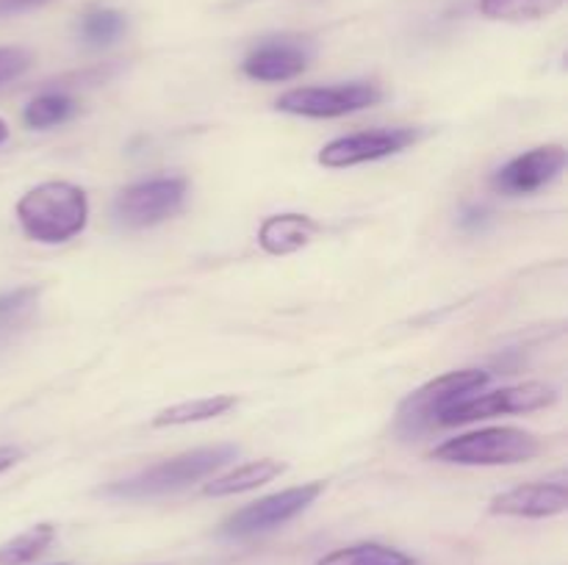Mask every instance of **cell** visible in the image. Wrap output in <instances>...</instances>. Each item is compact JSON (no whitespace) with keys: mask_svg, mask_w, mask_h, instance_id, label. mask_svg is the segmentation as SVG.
Masks as SVG:
<instances>
[{"mask_svg":"<svg viewBox=\"0 0 568 565\" xmlns=\"http://www.w3.org/2000/svg\"><path fill=\"white\" fill-rule=\"evenodd\" d=\"M419 138L414 127H388V131H364L353 136H342L327 142L320 150V164L331 170H344V166H358L366 161H381L394 153H403L405 147Z\"/></svg>","mask_w":568,"mask_h":565,"instance_id":"obj_9","label":"cell"},{"mask_svg":"<svg viewBox=\"0 0 568 565\" xmlns=\"http://www.w3.org/2000/svg\"><path fill=\"white\" fill-rule=\"evenodd\" d=\"M311 48L300 39H266L258 48H253L244 59L242 70L244 75L253 81L275 83V81H292V78L303 75L308 70Z\"/></svg>","mask_w":568,"mask_h":565,"instance_id":"obj_11","label":"cell"},{"mask_svg":"<svg viewBox=\"0 0 568 565\" xmlns=\"http://www.w3.org/2000/svg\"><path fill=\"white\" fill-rule=\"evenodd\" d=\"M75 111H78V103L72 97H67L64 92H44L26 105V114H22V120H26L28 127L48 131V127L72 120V116H75Z\"/></svg>","mask_w":568,"mask_h":565,"instance_id":"obj_19","label":"cell"},{"mask_svg":"<svg viewBox=\"0 0 568 565\" xmlns=\"http://www.w3.org/2000/svg\"><path fill=\"white\" fill-rule=\"evenodd\" d=\"M316 565H416L414 557L383 543H358V546L338 548L325 554Z\"/></svg>","mask_w":568,"mask_h":565,"instance_id":"obj_17","label":"cell"},{"mask_svg":"<svg viewBox=\"0 0 568 565\" xmlns=\"http://www.w3.org/2000/svg\"><path fill=\"white\" fill-rule=\"evenodd\" d=\"M55 537L53 524H37L31 530L20 532L11 541L0 543V565H26L31 559L42 557Z\"/></svg>","mask_w":568,"mask_h":565,"instance_id":"obj_18","label":"cell"},{"mask_svg":"<svg viewBox=\"0 0 568 565\" xmlns=\"http://www.w3.org/2000/svg\"><path fill=\"white\" fill-rule=\"evenodd\" d=\"M320 230V222L305 214H275L261 222L258 244L270 255H292L308 247Z\"/></svg>","mask_w":568,"mask_h":565,"instance_id":"obj_13","label":"cell"},{"mask_svg":"<svg viewBox=\"0 0 568 565\" xmlns=\"http://www.w3.org/2000/svg\"><path fill=\"white\" fill-rule=\"evenodd\" d=\"M44 3H50V0H0V20L11 14H22V11L39 9Z\"/></svg>","mask_w":568,"mask_h":565,"instance_id":"obj_23","label":"cell"},{"mask_svg":"<svg viewBox=\"0 0 568 565\" xmlns=\"http://www.w3.org/2000/svg\"><path fill=\"white\" fill-rule=\"evenodd\" d=\"M17 219L28 238L39 244H64L89 222V199L83 188L67 181H48L26 192L17 203Z\"/></svg>","mask_w":568,"mask_h":565,"instance_id":"obj_1","label":"cell"},{"mask_svg":"<svg viewBox=\"0 0 568 565\" xmlns=\"http://www.w3.org/2000/svg\"><path fill=\"white\" fill-rule=\"evenodd\" d=\"M122 31H125V17L114 9H92L81 20V37L92 48L114 44L122 37Z\"/></svg>","mask_w":568,"mask_h":565,"instance_id":"obj_20","label":"cell"},{"mask_svg":"<svg viewBox=\"0 0 568 565\" xmlns=\"http://www.w3.org/2000/svg\"><path fill=\"white\" fill-rule=\"evenodd\" d=\"M488 219H491V214H488L486 208H469L460 216V225H464L466 230H480V227L488 225Z\"/></svg>","mask_w":568,"mask_h":565,"instance_id":"obj_24","label":"cell"},{"mask_svg":"<svg viewBox=\"0 0 568 565\" xmlns=\"http://www.w3.org/2000/svg\"><path fill=\"white\" fill-rule=\"evenodd\" d=\"M568 485L566 480L530 482V485L510 487L491 499L494 515H514V518H552L566 513Z\"/></svg>","mask_w":568,"mask_h":565,"instance_id":"obj_12","label":"cell"},{"mask_svg":"<svg viewBox=\"0 0 568 565\" xmlns=\"http://www.w3.org/2000/svg\"><path fill=\"white\" fill-rule=\"evenodd\" d=\"M488 380H491V377L480 369L447 371V374L425 382V386L416 388L410 397L403 399V404H399V424H403L405 430L414 432L425 430V427L436 424L438 415H442L444 410L469 399L471 393L480 391Z\"/></svg>","mask_w":568,"mask_h":565,"instance_id":"obj_4","label":"cell"},{"mask_svg":"<svg viewBox=\"0 0 568 565\" xmlns=\"http://www.w3.org/2000/svg\"><path fill=\"white\" fill-rule=\"evenodd\" d=\"M236 454L239 446H233V443H216V446L194 449V452H183L178 454V458L164 460V463L150 465V469L139 471L131 480L114 482V485L103 487L100 493L109 499L166 496V493L183 491V487H189L192 482L211 476L216 469H222L225 463L236 460Z\"/></svg>","mask_w":568,"mask_h":565,"instance_id":"obj_2","label":"cell"},{"mask_svg":"<svg viewBox=\"0 0 568 565\" xmlns=\"http://www.w3.org/2000/svg\"><path fill=\"white\" fill-rule=\"evenodd\" d=\"M541 452V441L532 432L516 427H486L449 438L433 449V460L453 465H514L527 463Z\"/></svg>","mask_w":568,"mask_h":565,"instance_id":"obj_3","label":"cell"},{"mask_svg":"<svg viewBox=\"0 0 568 565\" xmlns=\"http://www.w3.org/2000/svg\"><path fill=\"white\" fill-rule=\"evenodd\" d=\"M186 203L183 177H153L122 188L114 199V216L125 227H153L170 219Z\"/></svg>","mask_w":568,"mask_h":565,"instance_id":"obj_8","label":"cell"},{"mask_svg":"<svg viewBox=\"0 0 568 565\" xmlns=\"http://www.w3.org/2000/svg\"><path fill=\"white\" fill-rule=\"evenodd\" d=\"M239 399L233 393H216V397L194 399V402H181L164 408L153 415V427H181L194 424V421H211L216 415H225L227 410L236 408Z\"/></svg>","mask_w":568,"mask_h":565,"instance_id":"obj_15","label":"cell"},{"mask_svg":"<svg viewBox=\"0 0 568 565\" xmlns=\"http://www.w3.org/2000/svg\"><path fill=\"white\" fill-rule=\"evenodd\" d=\"M31 66V53L22 48H0V86L14 78H20L22 72H28Z\"/></svg>","mask_w":568,"mask_h":565,"instance_id":"obj_22","label":"cell"},{"mask_svg":"<svg viewBox=\"0 0 568 565\" xmlns=\"http://www.w3.org/2000/svg\"><path fill=\"white\" fill-rule=\"evenodd\" d=\"M558 399V391L547 382H521V386L499 388V391L483 393V397H469L464 402L453 404L438 415V427H458L471 424V421L497 419L508 413H530V410L549 408Z\"/></svg>","mask_w":568,"mask_h":565,"instance_id":"obj_7","label":"cell"},{"mask_svg":"<svg viewBox=\"0 0 568 565\" xmlns=\"http://www.w3.org/2000/svg\"><path fill=\"white\" fill-rule=\"evenodd\" d=\"M286 471V465L281 460H253V463H244L239 469L227 471V474L216 476L211 480L209 485L203 487L205 496H233V493H244V491H255V487L266 485V482L277 480V476Z\"/></svg>","mask_w":568,"mask_h":565,"instance_id":"obj_14","label":"cell"},{"mask_svg":"<svg viewBox=\"0 0 568 565\" xmlns=\"http://www.w3.org/2000/svg\"><path fill=\"white\" fill-rule=\"evenodd\" d=\"M566 150L560 144H547V147H536L530 153L519 155L510 164H505L503 170L494 175V188L503 194H532L538 188L549 186L560 172L566 170Z\"/></svg>","mask_w":568,"mask_h":565,"instance_id":"obj_10","label":"cell"},{"mask_svg":"<svg viewBox=\"0 0 568 565\" xmlns=\"http://www.w3.org/2000/svg\"><path fill=\"white\" fill-rule=\"evenodd\" d=\"M325 491V482H305V485L288 487V491L272 493V496L258 499V502L247 504V507L236 510L231 518L222 524V535L225 537H255L264 532L277 530L286 521L297 518L303 510H308L316 499Z\"/></svg>","mask_w":568,"mask_h":565,"instance_id":"obj_5","label":"cell"},{"mask_svg":"<svg viewBox=\"0 0 568 565\" xmlns=\"http://www.w3.org/2000/svg\"><path fill=\"white\" fill-rule=\"evenodd\" d=\"M383 92L369 81L338 83V86H303L277 97V111L311 120H333V116L355 114L381 103Z\"/></svg>","mask_w":568,"mask_h":565,"instance_id":"obj_6","label":"cell"},{"mask_svg":"<svg viewBox=\"0 0 568 565\" xmlns=\"http://www.w3.org/2000/svg\"><path fill=\"white\" fill-rule=\"evenodd\" d=\"M39 302V288L37 286H22L14 291L0 294V332L14 330L17 325L33 314Z\"/></svg>","mask_w":568,"mask_h":565,"instance_id":"obj_21","label":"cell"},{"mask_svg":"<svg viewBox=\"0 0 568 565\" xmlns=\"http://www.w3.org/2000/svg\"><path fill=\"white\" fill-rule=\"evenodd\" d=\"M566 0H480V14L499 22H530L552 17Z\"/></svg>","mask_w":568,"mask_h":565,"instance_id":"obj_16","label":"cell"},{"mask_svg":"<svg viewBox=\"0 0 568 565\" xmlns=\"http://www.w3.org/2000/svg\"><path fill=\"white\" fill-rule=\"evenodd\" d=\"M20 458H22L20 449L0 446V474H3V471H9V469H14L17 460H20Z\"/></svg>","mask_w":568,"mask_h":565,"instance_id":"obj_25","label":"cell"},{"mask_svg":"<svg viewBox=\"0 0 568 565\" xmlns=\"http://www.w3.org/2000/svg\"><path fill=\"white\" fill-rule=\"evenodd\" d=\"M6 138H9V125H6V122L0 120V144H3Z\"/></svg>","mask_w":568,"mask_h":565,"instance_id":"obj_26","label":"cell"}]
</instances>
